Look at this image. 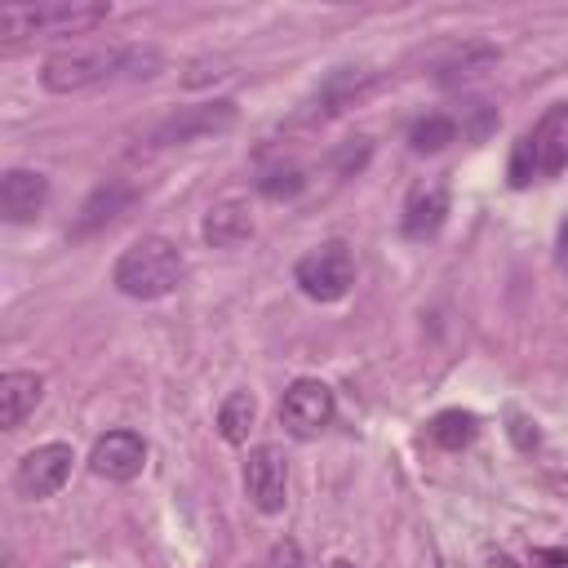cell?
<instances>
[{
	"mask_svg": "<svg viewBox=\"0 0 568 568\" xmlns=\"http://www.w3.org/2000/svg\"><path fill=\"white\" fill-rule=\"evenodd\" d=\"M182 253L173 240L164 235H142L133 240L115 271H111V284L124 293V297H138V302H155V297H169L178 284H182Z\"/></svg>",
	"mask_w": 568,
	"mask_h": 568,
	"instance_id": "1",
	"label": "cell"
},
{
	"mask_svg": "<svg viewBox=\"0 0 568 568\" xmlns=\"http://www.w3.org/2000/svg\"><path fill=\"white\" fill-rule=\"evenodd\" d=\"M106 0H44V4H4L0 9V40L18 44L31 36H84L106 22Z\"/></svg>",
	"mask_w": 568,
	"mask_h": 568,
	"instance_id": "2",
	"label": "cell"
},
{
	"mask_svg": "<svg viewBox=\"0 0 568 568\" xmlns=\"http://www.w3.org/2000/svg\"><path fill=\"white\" fill-rule=\"evenodd\" d=\"M124 62H129L124 44H71V49H58L44 58L40 84L49 93H80L111 75H124Z\"/></svg>",
	"mask_w": 568,
	"mask_h": 568,
	"instance_id": "3",
	"label": "cell"
},
{
	"mask_svg": "<svg viewBox=\"0 0 568 568\" xmlns=\"http://www.w3.org/2000/svg\"><path fill=\"white\" fill-rule=\"evenodd\" d=\"M293 280H297V288H302L306 297H315V302H337V297H346L351 284H355V257H351V248H346L342 240H328V244L311 248L306 257H297Z\"/></svg>",
	"mask_w": 568,
	"mask_h": 568,
	"instance_id": "4",
	"label": "cell"
},
{
	"mask_svg": "<svg viewBox=\"0 0 568 568\" xmlns=\"http://www.w3.org/2000/svg\"><path fill=\"white\" fill-rule=\"evenodd\" d=\"M235 102H226V98H217V102H200V106H182L178 115H169L155 133H151V142L155 146H182V142H200V138H217V133H226L231 124H235Z\"/></svg>",
	"mask_w": 568,
	"mask_h": 568,
	"instance_id": "5",
	"label": "cell"
},
{
	"mask_svg": "<svg viewBox=\"0 0 568 568\" xmlns=\"http://www.w3.org/2000/svg\"><path fill=\"white\" fill-rule=\"evenodd\" d=\"M71 462H75L71 444H40V448H31V453L18 462V470H13V488H18V497H27V501L53 497V493L67 484Z\"/></svg>",
	"mask_w": 568,
	"mask_h": 568,
	"instance_id": "6",
	"label": "cell"
},
{
	"mask_svg": "<svg viewBox=\"0 0 568 568\" xmlns=\"http://www.w3.org/2000/svg\"><path fill=\"white\" fill-rule=\"evenodd\" d=\"M280 422H284L288 435H297V439L320 435V430L333 422V390H328L324 382H315V377H297V382L284 390V399H280Z\"/></svg>",
	"mask_w": 568,
	"mask_h": 568,
	"instance_id": "7",
	"label": "cell"
},
{
	"mask_svg": "<svg viewBox=\"0 0 568 568\" xmlns=\"http://www.w3.org/2000/svg\"><path fill=\"white\" fill-rule=\"evenodd\" d=\"M244 493L248 501L262 510V515H280L284 510V493H288V466H284V453L275 444H257L248 448V462H244Z\"/></svg>",
	"mask_w": 568,
	"mask_h": 568,
	"instance_id": "8",
	"label": "cell"
},
{
	"mask_svg": "<svg viewBox=\"0 0 568 568\" xmlns=\"http://www.w3.org/2000/svg\"><path fill=\"white\" fill-rule=\"evenodd\" d=\"M142 466H146V439L133 430H106L89 453V470L115 484L142 475Z\"/></svg>",
	"mask_w": 568,
	"mask_h": 568,
	"instance_id": "9",
	"label": "cell"
},
{
	"mask_svg": "<svg viewBox=\"0 0 568 568\" xmlns=\"http://www.w3.org/2000/svg\"><path fill=\"white\" fill-rule=\"evenodd\" d=\"M49 204V178L36 173V169H9L0 178V213L4 222L22 226V222H36Z\"/></svg>",
	"mask_w": 568,
	"mask_h": 568,
	"instance_id": "10",
	"label": "cell"
},
{
	"mask_svg": "<svg viewBox=\"0 0 568 568\" xmlns=\"http://www.w3.org/2000/svg\"><path fill=\"white\" fill-rule=\"evenodd\" d=\"M377 84V71H364V67H342V71H333L320 89H315V98L306 102V120H328V115H337L342 106H351V102H359L368 89Z\"/></svg>",
	"mask_w": 568,
	"mask_h": 568,
	"instance_id": "11",
	"label": "cell"
},
{
	"mask_svg": "<svg viewBox=\"0 0 568 568\" xmlns=\"http://www.w3.org/2000/svg\"><path fill=\"white\" fill-rule=\"evenodd\" d=\"M528 146H532V160H537V178H550L568 164V102L550 106L532 133H528Z\"/></svg>",
	"mask_w": 568,
	"mask_h": 568,
	"instance_id": "12",
	"label": "cell"
},
{
	"mask_svg": "<svg viewBox=\"0 0 568 568\" xmlns=\"http://www.w3.org/2000/svg\"><path fill=\"white\" fill-rule=\"evenodd\" d=\"M133 200H138V191H133L129 182H120V178H111V182L93 186V195L84 200V209H80V217H75L71 235H75V240H84V235H93V231L111 226V222H115Z\"/></svg>",
	"mask_w": 568,
	"mask_h": 568,
	"instance_id": "13",
	"label": "cell"
},
{
	"mask_svg": "<svg viewBox=\"0 0 568 568\" xmlns=\"http://www.w3.org/2000/svg\"><path fill=\"white\" fill-rule=\"evenodd\" d=\"M497 44H488V40H462V44H453L439 62H435V80L439 84H466V80H475V75H488L493 67H497Z\"/></svg>",
	"mask_w": 568,
	"mask_h": 568,
	"instance_id": "14",
	"label": "cell"
},
{
	"mask_svg": "<svg viewBox=\"0 0 568 568\" xmlns=\"http://www.w3.org/2000/svg\"><path fill=\"white\" fill-rule=\"evenodd\" d=\"M204 244L209 248H235L253 235V217H248V204L244 200H217L209 213H204Z\"/></svg>",
	"mask_w": 568,
	"mask_h": 568,
	"instance_id": "15",
	"label": "cell"
},
{
	"mask_svg": "<svg viewBox=\"0 0 568 568\" xmlns=\"http://www.w3.org/2000/svg\"><path fill=\"white\" fill-rule=\"evenodd\" d=\"M40 395H44V382L36 373H4L0 377V426L18 430L27 413L40 404Z\"/></svg>",
	"mask_w": 568,
	"mask_h": 568,
	"instance_id": "16",
	"label": "cell"
},
{
	"mask_svg": "<svg viewBox=\"0 0 568 568\" xmlns=\"http://www.w3.org/2000/svg\"><path fill=\"white\" fill-rule=\"evenodd\" d=\"M448 217V191L444 186H422L408 209H404V235L408 240H430Z\"/></svg>",
	"mask_w": 568,
	"mask_h": 568,
	"instance_id": "17",
	"label": "cell"
},
{
	"mask_svg": "<svg viewBox=\"0 0 568 568\" xmlns=\"http://www.w3.org/2000/svg\"><path fill=\"white\" fill-rule=\"evenodd\" d=\"M253 417H257V399L248 390H231L217 408V430L226 444H244L248 430H253Z\"/></svg>",
	"mask_w": 568,
	"mask_h": 568,
	"instance_id": "18",
	"label": "cell"
},
{
	"mask_svg": "<svg viewBox=\"0 0 568 568\" xmlns=\"http://www.w3.org/2000/svg\"><path fill=\"white\" fill-rule=\"evenodd\" d=\"M479 435V417L470 408H444L435 422H430V439L439 448H466L470 439Z\"/></svg>",
	"mask_w": 568,
	"mask_h": 568,
	"instance_id": "19",
	"label": "cell"
},
{
	"mask_svg": "<svg viewBox=\"0 0 568 568\" xmlns=\"http://www.w3.org/2000/svg\"><path fill=\"white\" fill-rule=\"evenodd\" d=\"M408 142H413V151H444L448 142H457V120H448V115H426V120H417L413 124V133H408Z\"/></svg>",
	"mask_w": 568,
	"mask_h": 568,
	"instance_id": "20",
	"label": "cell"
},
{
	"mask_svg": "<svg viewBox=\"0 0 568 568\" xmlns=\"http://www.w3.org/2000/svg\"><path fill=\"white\" fill-rule=\"evenodd\" d=\"M537 178V160H532V146H528V133L515 142L510 151V186H528Z\"/></svg>",
	"mask_w": 568,
	"mask_h": 568,
	"instance_id": "21",
	"label": "cell"
},
{
	"mask_svg": "<svg viewBox=\"0 0 568 568\" xmlns=\"http://www.w3.org/2000/svg\"><path fill=\"white\" fill-rule=\"evenodd\" d=\"M302 173L297 169H280V173H266L257 186H262V195H271V200H280V195H297L302 191Z\"/></svg>",
	"mask_w": 568,
	"mask_h": 568,
	"instance_id": "22",
	"label": "cell"
},
{
	"mask_svg": "<svg viewBox=\"0 0 568 568\" xmlns=\"http://www.w3.org/2000/svg\"><path fill=\"white\" fill-rule=\"evenodd\" d=\"M271 568H306V559H302V546H297L293 537L275 541V546H271Z\"/></svg>",
	"mask_w": 568,
	"mask_h": 568,
	"instance_id": "23",
	"label": "cell"
},
{
	"mask_svg": "<svg viewBox=\"0 0 568 568\" xmlns=\"http://www.w3.org/2000/svg\"><path fill=\"white\" fill-rule=\"evenodd\" d=\"M532 568H568V550H559V546H537V550H532Z\"/></svg>",
	"mask_w": 568,
	"mask_h": 568,
	"instance_id": "24",
	"label": "cell"
},
{
	"mask_svg": "<svg viewBox=\"0 0 568 568\" xmlns=\"http://www.w3.org/2000/svg\"><path fill=\"white\" fill-rule=\"evenodd\" d=\"M510 439H515L519 448H532V444H537V430H532V426H528L519 413H510Z\"/></svg>",
	"mask_w": 568,
	"mask_h": 568,
	"instance_id": "25",
	"label": "cell"
},
{
	"mask_svg": "<svg viewBox=\"0 0 568 568\" xmlns=\"http://www.w3.org/2000/svg\"><path fill=\"white\" fill-rule=\"evenodd\" d=\"M222 67H226V62H195V67H191V75H186V84H200V80H209V75L217 80V75H226Z\"/></svg>",
	"mask_w": 568,
	"mask_h": 568,
	"instance_id": "26",
	"label": "cell"
},
{
	"mask_svg": "<svg viewBox=\"0 0 568 568\" xmlns=\"http://www.w3.org/2000/svg\"><path fill=\"white\" fill-rule=\"evenodd\" d=\"M364 155H368V142L359 138V146H346V151L337 155V164H342V169H359V164H364Z\"/></svg>",
	"mask_w": 568,
	"mask_h": 568,
	"instance_id": "27",
	"label": "cell"
},
{
	"mask_svg": "<svg viewBox=\"0 0 568 568\" xmlns=\"http://www.w3.org/2000/svg\"><path fill=\"white\" fill-rule=\"evenodd\" d=\"M559 266L568 271V217H564V226H559Z\"/></svg>",
	"mask_w": 568,
	"mask_h": 568,
	"instance_id": "28",
	"label": "cell"
},
{
	"mask_svg": "<svg viewBox=\"0 0 568 568\" xmlns=\"http://www.w3.org/2000/svg\"><path fill=\"white\" fill-rule=\"evenodd\" d=\"M497 568H519L515 559H506V555H497Z\"/></svg>",
	"mask_w": 568,
	"mask_h": 568,
	"instance_id": "29",
	"label": "cell"
},
{
	"mask_svg": "<svg viewBox=\"0 0 568 568\" xmlns=\"http://www.w3.org/2000/svg\"><path fill=\"white\" fill-rule=\"evenodd\" d=\"M333 568H355V564L351 559H333Z\"/></svg>",
	"mask_w": 568,
	"mask_h": 568,
	"instance_id": "30",
	"label": "cell"
}]
</instances>
